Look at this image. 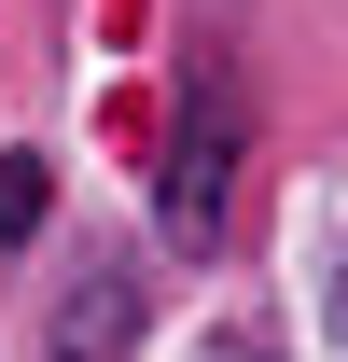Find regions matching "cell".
Segmentation results:
<instances>
[{
  "label": "cell",
  "instance_id": "cell-1",
  "mask_svg": "<svg viewBox=\"0 0 348 362\" xmlns=\"http://www.w3.org/2000/svg\"><path fill=\"white\" fill-rule=\"evenodd\" d=\"M237 153H251V98H237V70H195V84H181V126H168V168H153L168 237H195V251L223 237V209H237Z\"/></svg>",
  "mask_w": 348,
  "mask_h": 362
},
{
  "label": "cell",
  "instance_id": "cell-2",
  "mask_svg": "<svg viewBox=\"0 0 348 362\" xmlns=\"http://www.w3.org/2000/svg\"><path fill=\"white\" fill-rule=\"evenodd\" d=\"M126 349H139V279L84 265V293H56V320H42V362H126Z\"/></svg>",
  "mask_w": 348,
  "mask_h": 362
},
{
  "label": "cell",
  "instance_id": "cell-3",
  "mask_svg": "<svg viewBox=\"0 0 348 362\" xmlns=\"http://www.w3.org/2000/svg\"><path fill=\"white\" fill-rule=\"evenodd\" d=\"M42 223H56V153H0V237L28 251Z\"/></svg>",
  "mask_w": 348,
  "mask_h": 362
}]
</instances>
